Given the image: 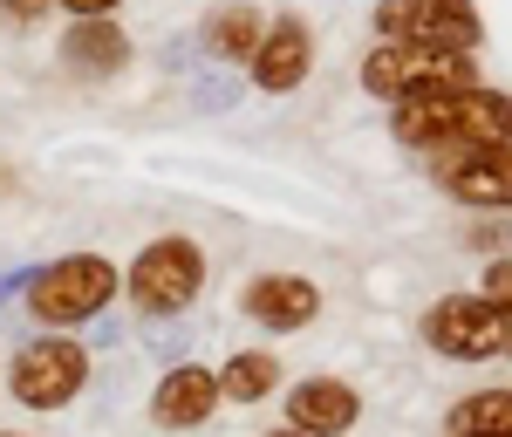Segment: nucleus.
Here are the masks:
<instances>
[{
  "label": "nucleus",
  "mask_w": 512,
  "mask_h": 437,
  "mask_svg": "<svg viewBox=\"0 0 512 437\" xmlns=\"http://www.w3.org/2000/svg\"><path fill=\"white\" fill-rule=\"evenodd\" d=\"M212 403H219V383H212V369H171L158 383V403H151V417H158L164 431H192L212 417Z\"/></svg>",
  "instance_id": "10"
},
{
  "label": "nucleus",
  "mask_w": 512,
  "mask_h": 437,
  "mask_svg": "<svg viewBox=\"0 0 512 437\" xmlns=\"http://www.w3.org/2000/svg\"><path fill=\"white\" fill-rule=\"evenodd\" d=\"M315 308H321V294H315V280H301V274H267L246 287V315L267 321V328H301V321H315Z\"/></svg>",
  "instance_id": "9"
},
{
  "label": "nucleus",
  "mask_w": 512,
  "mask_h": 437,
  "mask_svg": "<svg viewBox=\"0 0 512 437\" xmlns=\"http://www.w3.org/2000/svg\"><path fill=\"white\" fill-rule=\"evenodd\" d=\"M274 437H301V431H274Z\"/></svg>",
  "instance_id": "19"
},
{
  "label": "nucleus",
  "mask_w": 512,
  "mask_h": 437,
  "mask_svg": "<svg viewBox=\"0 0 512 437\" xmlns=\"http://www.w3.org/2000/svg\"><path fill=\"white\" fill-rule=\"evenodd\" d=\"M424 335H431V349H444V356H458V362L506 356V308L458 294V301H437L431 315H424Z\"/></svg>",
  "instance_id": "6"
},
{
  "label": "nucleus",
  "mask_w": 512,
  "mask_h": 437,
  "mask_svg": "<svg viewBox=\"0 0 512 437\" xmlns=\"http://www.w3.org/2000/svg\"><path fill=\"white\" fill-rule=\"evenodd\" d=\"M437 178L472 205H485V199L506 205V144H485V151H465V158L437 164Z\"/></svg>",
  "instance_id": "12"
},
{
  "label": "nucleus",
  "mask_w": 512,
  "mask_h": 437,
  "mask_svg": "<svg viewBox=\"0 0 512 437\" xmlns=\"http://www.w3.org/2000/svg\"><path fill=\"white\" fill-rule=\"evenodd\" d=\"M355 424V390L335 376H308L301 390H287V431L301 437H342Z\"/></svg>",
  "instance_id": "8"
},
{
  "label": "nucleus",
  "mask_w": 512,
  "mask_h": 437,
  "mask_svg": "<svg viewBox=\"0 0 512 437\" xmlns=\"http://www.w3.org/2000/svg\"><path fill=\"white\" fill-rule=\"evenodd\" d=\"M212 383H219V397H233V403H260L280 383V362L267 356V349H246V356H233Z\"/></svg>",
  "instance_id": "13"
},
{
  "label": "nucleus",
  "mask_w": 512,
  "mask_h": 437,
  "mask_svg": "<svg viewBox=\"0 0 512 437\" xmlns=\"http://www.w3.org/2000/svg\"><path fill=\"white\" fill-rule=\"evenodd\" d=\"M7 14H14V21H28V14H35V0H7Z\"/></svg>",
  "instance_id": "18"
},
{
  "label": "nucleus",
  "mask_w": 512,
  "mask_h": 437,
  "mask_svg": "<svg viewBox=\"0 0 512 437\" xmlns=\"http://www.w3.org/2000/svg\"><path fill=\"white\" fill-rule=\"evenodd\" d=\"M82 369H89V362H82L76 342H55V335H48V342H35V349L14 356L7 390L28 403V410H55V403H69L82 390Z\"/></svg>",
  "instance_id": "7"
},
{
  "label": "nucleus",
  "mask_w": 512,
  "mask_h": 437,
  "mask_svg": "<svg viewBox=\"0 0 512 437\" xmlns=\"http://www.w3.org/2000/svg\"><path fill=\"white\" fill-rule=\"evenodd\" d=\"M396 137L410 151H431L437 164L506 144V96L492 89H437V96H403L396 110Z\"/></svg>",
  "instance_id": "1"
},
{
  "label": "nucleus",
  "mask_w": 512,
  "mask_h": 437,
  "mask_svg": "<svg viewBox=\"0 0 512 437\" xmlns=\"http://www.w3.org/2000/svg\"><path fill=\"white\" fill-rule=\"evenodd\" d=\"M198 287H205V260H198L192 239H158L130 267V301L144 315H178L185 301H198Z\"/></svg>",
  "instance_id": "4"
},
{
  "label": "nucleus",
  "mask_w": 512,
  "mask_h": 437,
  "mask_svg": "<svg viewBox=\"0 0 512 437\" xmlns=\"http://www.w3.org/2000/svg\"><path fill=\"white\" fill-rule=\"evenodd\" d=\"M62 7H69V14H82V21H103L117 0H62Z\"/></svg>",
  "instance_id": "17"
},
{
  "label": "nucleus",
  "mask_w": 512,
  "mask_h": 437,
  "mask_svg": "<svg viewBox=\"0 0 512 437\" xmlns=\"http://www.w3.org/2000/svg\"><path fill=\"white\" fill-rule=\"evenodd\" d=\"M117 267L110 260H96V253H69V260H55L48 274H35V287H28V308H35L41 321H82L96 315L110 294H117Z\"/></svg>",
  "instance_id": "2"
},
{
  "label": "nucleus",
  "mask_w": 512,
  "mask_h": 437,
  "mask_svg": "<svg viewBox=\"0 0 512 437\" xmlns=\"http://www.w3.org/2000/svg\"><path fill=\"white\" fill-rule=\"evenodd\" d=\"M383 28L403 48H437V55H472L478 48V14L465 0H390Z\"/></svg>",
  "instance_id": "5"
},
{
  "label": "nucleus",
  "mask_w": 512,
  "mask_h": 437,
  "mask_svg": "<svg viewBox=\"0 0 512 437\" xmlns=\"http://www.w3.org/2000/svg\"><path fill=\"white\" fill-rule=\"evenodd\" d=\"M362 82L376 96H437V89H472V62L465 55H437V48H376L362 62Z\"/></svg>",
  "instance_id": "3"
},
{
  "label": "nucleus",
  "mask_w": 512,
  "mask_h": 437,
  "mask_svg": "<svg viewBox=\"0 0 512 437\" xmlns=\"http://www.w3.org/2000/svg\"><path fill=\"white\" fill-rule=\"evenodd\" d=\"M0 437H14V431H0Z\"/></svg>",
  "instance_id": "20"
},
{
  "label": "nucleus",
  "mask_w": 512,
  "mask_h": 437,
  "mask_svg": "<svg viewBox=\"0 0 512 437\" xmlns=\"http://www.w3.org/2000/svg\"><path fill=\"white\" fill-rule=\"evenodd\" d=\"M212 48L233 55V62H253V48H260V21H253V7H233V14L212 28Z\"/></svg>",
  "instance_id": "16"
},
{
  "label": "nucleus",
  "mask_w": 512,
  "mask_h": 437,
  "mask_svg": "<svg viewBox=\"0 0 512 437\" xmlns=\"http://www.w3.org/2000/svg\"><path fill=\"white\" fill-rule=\"evenodd\" d=\"M506 417H512L506 397H478L451 417V437H506Z\"/></svg>",
  "instance_id": "15"
},
{
  "label": "nucleus",
  "mask_w": 512,
  "mask_h": 437,
  "mask_svg": "<svg viewBox=\"0 0 512 437\" xmlns=\"http://www.w3.org/2000/svg\"><path fill=\"white\" fill-rule=\"evenodd\" d=\"M62 55L82 62V69H117V62H123V35L110 28V21H82L76 35L62 41Z\"/></svg>",
  "instance_id": "14"
},
{
  "label": "nucleus",
  "mask_w": 512,
  "mask_h": 437,
  "mask_svg": "<svg viewBox=\"0 0 512 437\" xmlns=\"http://www.w3.org/2000/svg\"><path fill=\"white\" fill-rule=\"evenodd\" d=\"M301 76H308V28L301 21H280L253 48V82L260 89H294Z\"/></svg>",
  "instance_id": "11"
}]
</instances>
